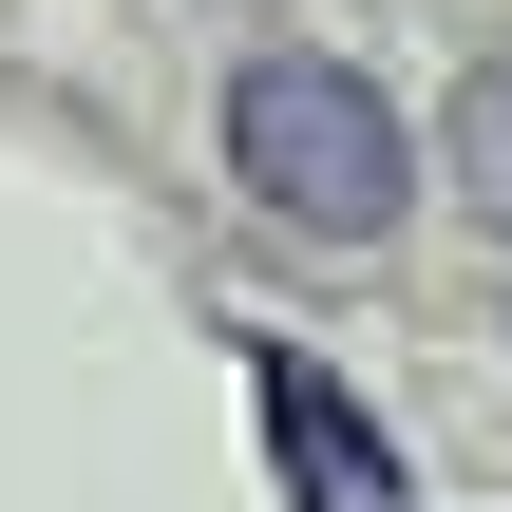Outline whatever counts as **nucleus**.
Returning a JSON list of instances; mask_svg holds the SVG:
<instances>
[{
	"label": "nucleus",
	"instance_id": "f257e3e1",
	"mask_svg": "<svg viewBox=\"0 0 512 512\" xmlns=\"http://www.w3.org/2000/svg\"><path fill=\"white\" fill-rule=\"evenodd\" d=\"M228 171H247L304 247H380V228L418 209V133H399V95L342 76V57H247V76H228Z\"/></svg>",
	"mask_w": 512,
	"mask_h": 512
},
{
	"label": "nucleus",
	"instance_id": "f03ea898",
	"mask_svg": "<svg viewBox=\"0 0 512 512\" xmlns=\"http://www.w3.org/2000/svg\"><path fill=\"white\" fill-rule=\"evenodd\" d=\"M285 437H304V494H323V512H380V437L323 418V380H285Z\"/></svg>",
	"mask_w": 512,
	"mask_h": 512
},
{
	"label": "nucleus",
	"instance_id": "7ed1b4c3",
	"mask_svg": "<svg viewBox=\"0 0 512 512\" xmlns=\"http://www.w3.org/2000/svg\"><path fill=\"white\" fill-rule=\"evenodd\" d=\"M456 190H475V209L512 228V57L475 76V95H456Z\"/></svg>",
	"mask_w": 512,
	"mask_h": 512
}]
</instances>
